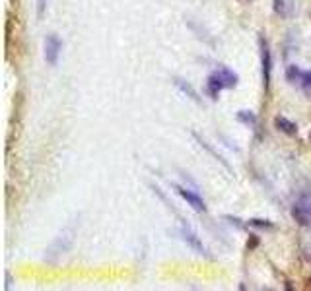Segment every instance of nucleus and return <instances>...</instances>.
I'll use <instances>...</instances> for the list:
<instances>
[{
	"instance_id": "nucleus-3",
	"label": "nucleus",
	"mask_w": 311,
	"mask_h": 291,
	"mask_svg": "<svg viewBox=\"0 0 311 291\" xmlns=\"http://www.w3.org/2000/svg\"><path fill=\"white\" fill-rule=\"evenodd\" d=\"M259 49H261V72H263V86L268 89L270 86V76H272V53H270V45L267 37L261 35L259 37Z\"/></svg>"
},
{
	"instance_id": "nucleus-16",
	"label": "nucleus",
	"mask_w": 311,
	"mask_h": 291,
	"mask_svg": "<svg viewBox=\"0 0 311 291\" xmlns=\"http://www.w3.org/2000/svg\"><path fill=\"white\" fill-rule=\"evenodd\" d=\"M299 86L303 87V91H305V93H311V70L303 72V76H301V82H299Z\"/></svg>"
},
{
	"instance_id": "nucleus-20",
	"label": "nucleus",
	"mask_w": 311,
	"mask_h": 291,
	"mask_svg": "<svg viewBox=\"0 0 311 291\" xmlns=\"http://www.w3.org/2000/svg\"><path fill=\"white\" fill-rule=\"evenodd\" d=\"M309 136H311V134H309Z\"/></svg>"
},
{
	"instance_id": "nucleus-1",
	"label": "nucleus",
	"mask_w": 311,
	"mask_h": 291,
	"mask_svg": "<svg viewBox=\"0 0 311 291\" xmlns=\"http://www.w3.org/2000/svg\"><path fill=\"white\" fill-rule=\"evenodd\" d=\"M74 235H76L74 225H68L66 229H62V233H60L59 237L53 241L51 248L47 250V254H45V260L55 262V258H57V256L64 254L68 248L72 247V243H74Z\"/></svg>"
},
{
	"instance_id": "nucleus-8",
	"label": "nucleus",
	"mask_w": 311,
	"mask_h": 291,
	"mask_svg": "<svg viewBox=\"0 0 311 291\" xmlns=\"http://www.w3.org/2000/svg\"><path fill=\"white\" fill-rule=\"evenodd\" d=\"M214 74L222 80V84L226 86V89H230V87H236L237 86V74L234 72V70H230L228 66H224V64H220L216 70H214Z\"/></svg>"
},
{
	"instance_id": "nucleus-13",
	"label": "nucleus",
	"mask_w": 311,
	"mask_h": 291,
	"mask_svg": "<svg viewBox=\"0 0 311 291\" xmlns=\"http://www.w3.org/2000/svg\"><path fill=\"white\" fill-rule=\"evenodd\" d=\"M236 118L241 122V124H245V126H255V124H257V115H255L253 111H247V109L237 111Z\"/></svg>"
},
{
	"instance_id": "nucleus-19",
	"label": "nucleus",
	"mask_w": 311,
	"mask_h": 291,
	"mask_svg": "<svg viewBox=\"0 0 311 291\" xmlns=\"http://www.w3.org/2000/svg\"><path fill=\"white\" fill-rule=\"evenodd\" d=\"M309 16H311V10H309Z\"/></svg>"
},
{
	"instance_id": "nucleus-5",
	"label": "nucleus",
	"mask_w": 311,
	"mask_h": 291,
	"mask_svg": "<svg viewBox=\"0 0 311 291\" xmlns=\"http://www.w3.org/2000/svg\"><path fill=\"white\" fill-rule=\"evenodd\" d=\"M60 49H62V41L57 33H51L45 37V62L49 66H55L59 62V55H60Z\"/></svg>"
},
{
	"instance_id": "nucleus-2",
	"label": "nucleus",
	"mask_w": 311,
	"mask_h": 291,
	"mask_svg": "<svg viewBox=\"0 0 311 291\" xmlns=\"http://www.w3.org/2000/svg\"><path fill=\"white\" fill-rule=\"evenodd\" d=\"M292 218L296 219L299 225L307 227L311 225V194L303 192L296 198V202L292 204Z\"/></svg>"
},
{
	"instance_id": "nucleus-6",
	"label": "nucleus",
	"mask_w": 311,
	"mask_h": 291,
	"mask_svg": "<svg viewBox=\"0 0 311 291\" xmlns=\"http://www.w3.org/2000/svg\"><path fill=\"white\" fill-rule=\"evenodd\" d=\"M173 189L177 190V194L185 200V202L189 204L191 208H193L194 212H198V214H206V204H204V200L194 192V190L187 189V187H181V185H173Z\"/></svg>"
},
{
	"instance_id": "nucleus-14",
	"label": "nucleus",
	"mask_w": 311,
	"mask_h": 291,
	"mask_svg": "<svg viewBox=\"0 0 311 291\" xmlns=\"http://www.w3.org/2000/svg\"><path fill=\"white\" fill-rule=\"evenodd\" d=\"M301 76H303V70H299V66H296V64H290L286 68V78H288L290 84H299Z\"/></svg>"
},
{
	"instance_id": "nucleus-9",
	"label": "nucleus",
	"mask_w": 311,
	"mask_h": 291,
	"mask_svg": "<svg viewBox=\"0 0 311 291\" xmlns=\"http://www.w3.org/2000/svg\"><path fill=\"white\" fill-rule=\"evenodd\" d=\"M294 8H296L294 0H272V10L280 18H290L294 14Z\"/></svg>"
},
{
	"instance_id": "nucleus-17",
	"label": "nucleus",
	"mask_w": 311,
	"mask_h": 291,
	"mask_svg": "<svg viewBox=\"0 0 311 291\" xmlns=\"http://www.w3.org/2000/svg\"><path fill=\"white\" fill-rule=\"evenodd\" d=\"M45 10H47V0H37V18L39 20L45 16Z\"/></svg>"
},
{
	"instance_id": "nucleus-10",
	"label": "nucleus",
	"mask_w": 311,
	"mask_h": 291,
	"mask_svg": "<svg viewBox=\"0 0 311 291\" xmlns=\"http://www.w3.org/2000/svg\"><path fill=\"white\" fill-rule=\"evenodd\" d=\"M222 89H226V86L222 84V80H220L216 74L212 72L210 76H208V80H206L208 95H210L212 99H218V95H220V91H222Z\"/></svg>"
},
{
	"instance_id": "nucleus-7",
	"label": "nucleus",
	"mask_w": 311,
	"mask_h": 291,
	"mask_svg": "<svg viewBox=\"0 0 311 291\" xmlns=\"http://www.w3.org/2000/svg\"><path fill=\"white\" fill-rule=\"evenodd\" d=\"M193 138L194 140H196V142H198V145H200V148H202V150H206L208 154H210V156H212V158H214V160L218 161V163H222L224 167H226V171H230V173H234V169H232V165H230V163H228V161L224 160L222 156H220V154H218V152H216V150H214V148H212V145L208 144L206 140H204V138H202V136H198V134H196V132H193Z\"/></svg>"
},
{
	"instance_id": "nucleus-15",
	"label": "nucleus",
	"mask_w": 311,
	"mask_h": 291,
	"mask_svg": "<svg viewBox=\"0 0 311 291\" xmlns=\"http://www.w3.org/2000/svg\"><path fill=\"white\" fill-rule=\"evenodd\" d=\"M251 227H259V229H274V223L268 221V219H261V218H251L247 221Z\"/></svg>"
},
{
	"instance_id": "nucleus-12",
	"label": "nucleus",
	"mask_w": 311,
	"mask_h": 291,
	"mask_svg": "<svg viewBox=\"0 0 311 291\" xmlns=\"http://www.w3.org/2000/svg\"><path fill=\"white\" fill-rule=\"evenodd\" d=\"M274 126L278 128L280 132H284L286 136H296L297 134V126L290 120V118H286V116H276L274 118Z\"/></svg>"
},
{
	"instance_id": "nucleus-18",
	"label": "nucleus",
	"mask_w": 311,
	"mask_h": 291,
	"mask_svg": "<svg viewBox=\"0 0 311 291\" xmlns=\"http://www.w3.org/2000/svg\"><path fill=\"white\" fill-rule=\"evenodd\" d=\"M251 239L247 241V248H255L257 245H259V239H257V235H249Z\"/></svg>"
},
{
	"instance_id": "nucleus-4",
	"label": "nucleus",
	"mask_w": 311,
	"mask_h": 291,
	"mask_svg": "<svg viewBox=\"0 0 311 291\" xmlns=\"http://www.w3.org/2000/svg\"><path fill=\"white\" fill-rule=\"evenodd\" d=\"M179 235H181V239H183L191 248H194L196 252H200V254H204V256H210V252H208V248L204 247V243L200 241V237H198L183 219H181V223H179Z\"/></svg>"
},
{
	"instance_id": "nucleus-11",
	"label": "nucleus",
	"mask_w": 311,
	"mask_h": 291,
	"mask_svg": "<svg viewBox=\"0 0 311 291\" xmlns=\"http://www.w3.org/2000/svg\"><path fill=\"white\" fill-rule=\"evenodd\" d=\"M173 84H175V86H177L179 89H181V91H183V93H185V95L189 97V99H193L194 103H198V105H202V99L198 97V93H196V89H194V87L191 86L189 82H185V80H181V78H173Z\"/></svg>"
}]
</instances>
